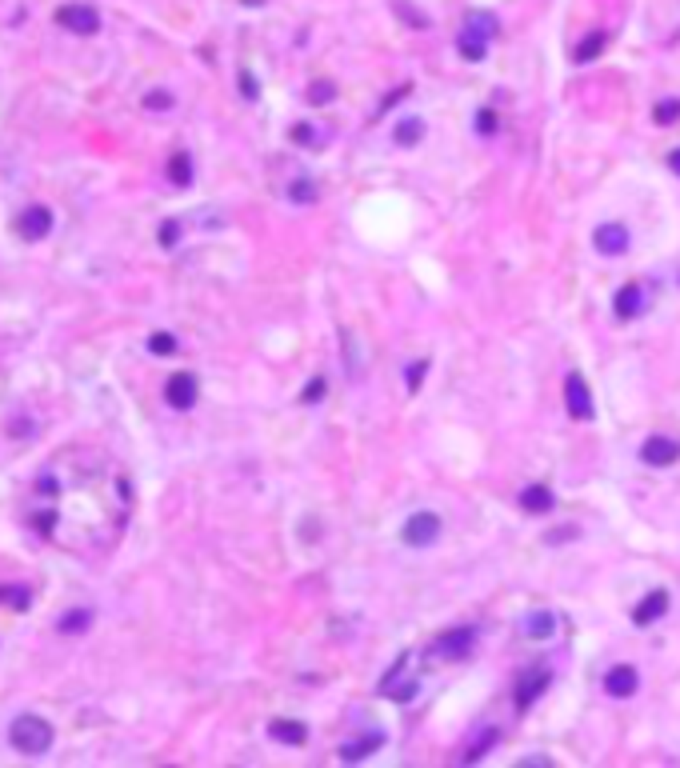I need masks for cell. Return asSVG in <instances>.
<instances>
[{
	"mask_svg": "<svg viewBox=\"0 0 680 768\" xmlns=\"http://www.w3.org/2000/svg\"><path fill=\"white\" fill-rule=\"evenodd\" d=\"M8 736H13V748H20L25 756H44L52 748V724L44 717H32V712H20V717L13 720V729H8Z\"/></svg>",
	"mask_w": 680,
	"mask_h": 768,
	"instance_id": "6da1fadb",
	"label": "cell"
},
{
	"mask_svg": "<svg viewBox=\"0 0 680 768\" xmlns=\"http://www.w3.org/2000/svg\"><path fill=\"white\" fill-rule=\"evenodd\" d=\"M56 25L76 32V37H92V32H100V13L88 8V4H61L56 8Z\"/></svg>",
	"mask_w": 680,
	"mask_h": 768,
	"instance_id": "7a4b0ae2",
	"label": "cell"
},
{
	"mask_svg": "<svg viewBox=\"0 0 680 768\" xmlns=\"http://www.w3.org/2000/svg\"><path fill=\"white\" fill-rule=\"evenodd\" d=\"M436 536H440V516L436 512H412L404 521V545L428 548V545H436Z\"/></svg>",
	"mask_w": 680,
	"mask_h": 768,
	"instance_id": "3957f363",
	"label": "cell"
},
{
	"mask_svg": "<svg viewBox=\"0 0 680 768\" xmlns=\"http://www.w3.org/2000/svg\"><path fill=\"white\" fill-rule=\"evenodd\" d=\"M564 404H569V416H576V421H593L596 416L593 392H588V384H584L581 372H572L569 380H564Z\"/></svg>",
	"mask_w": 680,
	"mask_h": 768,
	"instance_id": "277c9868",
	"label": "cell"
},
{
	"mask_svg": "<svg viewBox=\"0 0 680 768\" xmlns=\"http://www.w3.org/2000/svg\"><path fill=\"white\" fill-rule=\"evenodd\" d=\"M593 244L600 256H624L629 252V228L617 221H608V224H596V233H593Z\"/></svg>",
	"mask_w": 680,
	"mask_h": 768,
	"instance_id": "5b68a950",
	"label": "cell"
},
{
	"mask_svg": "<svg viewBox=\"0 0 680 768\" xmlns=\"http://www.w3.org/2000/svg\"><path fill=\"white\" fill-rule=\"evenodd\" d=\"M197 376L192 372H176V376H168V384H164V400L173 404V409L188 412L192 404H197Z\"/></svg>",
	"mask_w": 680,
	"mask_h": 768,
	"instance_id": "8992f818",
	"label": "cell"
},
{
	"mask_svg": "<svg viewBox=\"0 0 680 768\" xmlns=\"http://www.w3.org/2000/svg\"><path fill=\"white\" fill-rule=\"evenodd\" d=\"M641 460L644 464H653V469H668V464H676L680 460V445L672 436H648L641 445Z\"/></svg>",
	"mask_w": 680,
	"mask_h": 768,
	"instance_id": "52a82bcc",
	"label": "cell"
},
{
	"mask_svg": "<svg viewBox=\"0 0 680 768\" xmlns=\"http://www.w3.org/2000/svg\"><path fill=\"white\" fill-rule=\"evenodd\" d=\"M548 684H552V672L548 669H528V672H520L517 676V708H528L532 700H536V696L544 693V688H548Z\"/></svg>",
	"mask_w": 680,
	"mask_h": 768,
	"instance_id": "ba28073f",
	"label": "cell"
},
{
	"mask_svg": "<svg viewBox=\"0 0 680 768\" xmlns=\"http://www.w3.org/2000/svg\"><path fill=\"white\" fill-rule=\"evenodd\" d=\"M16 228H20V236H25V240H44V236L52 233V212L44 209V204H32V209L20 212Z\"/></svg>",
	"mask_w": 680,
	"mask_h": 768,
	"instance_id": "9c48e42d",
	"label": "cell"
},
{
	"mask_svg": "<svg viewBox=\"0 0 680 768\" xmlns=\"http://www.w3.org/2000/svg\"><path fill=\"white\" fill-rule=\"evenodd\" d=\"M636 684H641L636 669H632V664H617V669L605 676V693L617 696V700H629V696L636 693Z\"/></svg>",
	"mask_w": 680,
	"mask_h": 768,
	"instance_id": "30bf717a",
	"label": "cell"
},
{
	"mask_svg": "<svg viewBox=\"0 0 680 768\" xmlns=\"http://www.w3.org/2000/svg\"><path fill=\"white\" fill-rule=\"evenodd\" d=\"M644 309V288L641 285H624L612 300V312H617V321H636Z\"/></svg>",
	"mask_w": 680,
	"mask_h": 768,
	"instance_id": "8fae6325",
	"label": "cell"
},
{
	"mask_svg": "<svg viewBox=\"0 0 680 768\" xmlns=\"http://www.w3.org/2000/svg\"><path fill=\"white\" fill-rule=\"evenodd\" d=\"M664 612H668V593L656 588V593H648L641 605L632 608V620H636V624H653V620H660Z\"/></svg>",
	"mask_w": 680,
	"mask_h": 768,
	"instance_id": "7c38bea8",
	"label": "cell"
},
{
	"mask_svg": "<svg viewBox=\"0 0 680 768\" xmlns=\"http://www.w3.org/2000/svg\"><path fill=\"white\" fill-rule=\"evenodd\" d=\"M476 640V628H457V632H445L440 640H436V652L440 657H464Z\"/></svg>",
	"mask_w": 680,
	"mask_h": 768,
	"instance_id": "4fadbf2b",
	"label": "cell"
},
{
	"mask_svg": "<svg viewBox=\"0 0 680 768\" xmlns=\"http://www.w3.org/2000/svg\"><path fill=\"white\" fill-rule=\"evenodd\" d=\"M520 508H524V512H532V516L552 512V493H548V484H528V488L520 493Z\"/></svg>",
	"mask_w": 680,
	"mask_h": 768,
	"instance_id": "5bb4252c",
	"label": "cell"
},
{
	"mask_svg": "<svg viewBox=\"0 0 680 768\" xmlns=\"http://www.w3.org/2000/svg\"><path fill=\"white\" fill-rule=\"evenodd\" d=\"M552 628H557V617H552L548 608H536V612H528V617H524V632H528L532 640H548V636H552Z\"/></svg>",
	"mask_w": 680,
	"mask_h": 768,
	"instance_id": "9a60e30c",
	"label": "cell"
},
{
	"mask_svg": "<svg viewBox=\"0 0 680 768\" xmlns=\"http://www.w3.org/2000/svg\"><path fill=\"white\" fill-rule=\"evenodd\" d=\"M268 736H272V741H280V744H304L309 729H304L300 720H272V724H268Z\"/></svg>",
	"mask_w": 680,
	"mask_h": 768,
	"instance_id": "2e32d148",
	"label": "cell"
},
{
	"mask_svg": "<svg viewBox=\"0 0 680 768\" xmlns=\"http://www.w3.org/2000/svg\"><path fill=\"white\" fill-rule=\"evenodd\" d=\"M608 44V32H588V37L576 44V64H593Z\"/></svg>",
	"mask_w": 680,
	"mask_h": 768,
	"instance_id": "e0dca14e",
	"label": "cell"
},
{
	"mask_svg": "<svg viewBox=\"0 0 680 768\" xmlns=\"http://www.w3.org/2000/svg\"><path fill=\"white\" fill-rule=\"evenodd\" d=\"M457 49H460V56H464V61H484V52H488V40L464 28V32L457 37Z\"/></svg>",
	"mask_w": 680,
	"mask_h": 768,
	"instance_id": "ac0fdd59",
	"label": "cell"
},
{
	"mask_svg": "<svg viewBox=\"0 0 680 768\" xmlns=\"http://www.w3.org/2000/svg\"><path fill=\"white\" fill-rule=\"evenodd\" d=\"M381 732H369V741H352V744H345V748H340V760H364V756L369 752H376V748H381Z\"/></svg>",
	"mask_w": 680,
	"mask_h": 768,
	"instance_id": "d6986e66",
	"label": "cell"
},
{
	"mask_svg": "<svg viewBox=\"0 0 680 768\" xmlns=\"http://www.w3.org/2000/svg\"><path fill=\"white\" fill-rule=\"evenodd\" d=\"M168 180H173V185H192V156H188V152H176L173 161H168Z\"/></svg>",
	"mask_w": 680,
	"mask_h": 768,
	"instance_id": "ffe728a7",
	"label": "cell"
},
{
	"mask_svg": "<svg viewBox=\"0 0 680 768\" xmlns=\"http://www.w3.org/2000/svg\"><path fill=\"white\" fill-rule=\"evenodd\" d=\"M464 28H469V32H476V37H484V40H493L500 25H496V16H493V13H469Z\"/></svg>",
	"mask_w": 680,
	"mask_h": 768,
	"instance_id": "44dd1931",
	"label": "cell"
},
{
	"mask_svg": "<svg viewBox=\"0 0 680 768\" xmlns=\"http://www.w3.org/2000/svg\"><path fill=\"white\" fill-rule=\"evenodd\" d=\"M0 605L25 612V608H28V588H20V584H0Z\"/></svg>",
	"mask_w": 680,
	"mask_h": 768,
	"instance_id": "7402d4cb",
	"label": "cell"
},
{
	"mask_svg": "<svg viewBox=\"0 0 680 768\" xmlns=\"http://www.w3.org/2000/svg\"><path fill=\"white\" fill-rule=\"evenodd\" d=\"M424 137V120H400L396 124V144H416V140Z\"/></svg>",
	"mask_w": 680,
	"mask_h": 768,
	"instance_id": "603a6c76",
	"label": "cell"
},
{
	"mask_svg": "<svg viewBox=\"0 0 680 768\" xmlns=\"http://www.w3.org/2000/svg\"><path fill=\"white\" fill-rule=\"evenodd\" d=\"M88 624H92V612H88V608H76V612H68V617L61 620V632H85Z\"/></svg>",
	"mask_w": 680,
	"mask_h": 768,
	"instance_id": "cb8c5ba5",
	"label": "cell"
},
{
	"mask_svg": "<svg viewBox=\"0 0 680 768\" xmlns=\"http://www.w3.org/2000/svg\"><path fill=\"white\" fill-rule=\"evenodd\" d=\"M476 736H481V741H476V744L469 748V752H464V760H469V764H472V760H481V756L496 744V729H484V732H476Z\"/></svg>",
	"mask_w": 680,
	"mask_h": 768,
	"instance_id": "d4e9b609",
	"label": "cell"
},
{
	"mask_svg": "<svg viewBox=\"0 0 680 768\" xmlns=\"http://www.w3.org/2000/svg\"><path fill=\"white\" fill-rule=\"evenodd\" d=\"M149 348L156 352V357H173V352H176V336H168V333H152V336H149Z\"/></svg>",
	"mask_w": 680,
	"mask_h": 768,
	"instance_id": "484cf974",
	"label": "cell"
},
{
	"mask_svg": "<svg viewBox=\"0 0 680 768\" xmlns=\"http://www.w3.org/2000/svg\"><path fill=\"white\" fill-rule=\"evenodd\" d=\"M653 116H656V124H672L680 116V100H660Z\"/></svg>",
	"mask_w": 680,
	"mask_h": 768,
	"instance_id": "4316f807",
	"label": "cell"
},
{
	"mask_svg": "<svg viewBox=\"0 0 680 768\" xmlns=\"http://www.w3.org/2000/svg\"><path fill=\"white\" fill-rule=\"evenodd\" d=\"M476 132H481V137H493L496 132V112H488V109L476 112Z\"/></svg>",
	"mask_w": 680,
	"mask_h": 768,
	"instance_id": "83f0119b",
	"label": "cell"
},
{
	"mask_svg": "<svg viewBox=\"0 0 680 768\" xmlns=\"http://www.w3.org/2000/svg\"><path fill=\"white\" fill-rule=\"evenodd\" d=\"M288 197H292V200H300V204H309V200H316V192H312V185H309V180H297V185L288 188Z\"/></svg>",
	"mask_w": 680,
	"mask_h": 768,
	"instance_id": "f1b7e54d",
	"label": "cell"
},
{
	"mask_svg": "<svg viewBox=\"0 0 680 768\" xmlns=\"http://www.w3.org/2000/svg\"><path fill=\"white\" fill-rule=\"evenodd\" d=\"M144 109H173V97L156 88V92H149V97H144Z\"/></svg>",
	"mask_w": 680,
	"mask_h": 768,
	"instance_id": "f546056e",
	"label": "cell"
},
{
	"mask_svg": "<svg viewBox=\"0 0 680 768\" xmlns=\"http://www.w3.org/2000/svg\"><path fill=\"white\" fill-rule=\"evenodd\" d=\"M309 100H312V104H328V100H333V85H312L309 88Z\"/></svg>",
	"mask_w": 680,
	"mask_h": 768,
	"instance_id": "4dcf8cb0",
	"label": "cell"
},
{
	"mask_svg": "<svg viewBox=\"0 0 680 768\" xmlns=\"http://www.w3.org/2000/svg\"><path fill=\"white\" fill-rule=\"evenodd\" d=\"M424 372H428V364H408V388H412V392H416V388H421V380H424Z\"/></svg>",
	"mask_w": 680,
	"mask_h": 768,
	"instance_id": "1f68e13d",
	"label": "cell"
},
{
	"mask_svg": "<svg viewBox=\"0 0 680 768\" xmlns=\"http://www.w3.org/2000/svg\"><path fill=\"white\" fill-rule=\"evenodd\" d=\"M176 236H180L176 221H164V228H161V244H164V248H173V244H176Z\"/></svg>",
	"mask_w": 680,
	"mask_h": 768,
	"instance_id": "d6a6232c",
	"label": "cell"
},
{
	"mask_svg": "<svg viewBox=\"0 0 680 768\" xmlns=\"http://www.w3.org/2000/svg\"><path fill=\"white\" fill-rule=\"evenodd\" d=\"M321 397H324V380L316 376V380H309V388H304V400L312 404V400H321Z\"/></svg>",
	"mask_w": 680,
	"mask_h": 768,
	"instance_id": "836d02e7",
	"label": "cell"
},
{
	"mask_svg": "<svg viewBox=\"0 0 680 768\" xmlns=\"http://www.w3.org/2000/svg\"><path fill=\"white\" fill-rule=\"evenodd\" d=\"M292 140H300V144H312V124H297V128H292Z\"/></svg>",
	"mask_w": 680,
	"mask_h": 768,
	"instance_id": "e575fe53",
	"label": "cell"
},
{
	"mask_svg": "<svg viewBox=\"0 0 680 768\" xmlns=\"http://www.w3.org/2000/svg\"><path fill=\"white\" fill-rule=\"evenodd\" d=\"M240 92H245L248 100L256 97V85H252V76H248V73H240Z\"/></svg>",
	"mask_w": 680,
	"mask_h": 768,
	"instance_id": "d590c367",
	"label": "cell"
},
{
	"mask_svg": "<svg viewBox=\"0 0 680 768\" xmlns=\"http://www.w3.org/2000/svg\"><path fill=\"white\" fill-rule=\"evenodd\" d=\"M52 524H56V512H52V516H49V512H40V516H37V528H40V533H49Z\"/></svg>",
	"mask_w": 680,
	"mask_h": 768,
	"instance_id": "8d00e7d4",
	"label": "cell"
},
{
	"mask_svg": "<svg viewBox=\"0 0 680 768\" xmlns=\"http://www.w3.org/2000/svg\"><path fill=\"white\" fill-rule=\"evenodd\" d=\"M668 168H672V173H676V176H680V149H676V152H672V156H668Z\"/></svg>",
	"mask_w": 680,
	"mask_h": 768,
	"instance_id": "74e56055",
	"label": "cell"
}]
</instances>
